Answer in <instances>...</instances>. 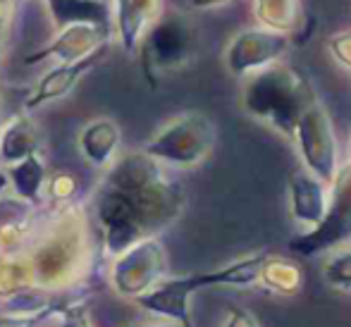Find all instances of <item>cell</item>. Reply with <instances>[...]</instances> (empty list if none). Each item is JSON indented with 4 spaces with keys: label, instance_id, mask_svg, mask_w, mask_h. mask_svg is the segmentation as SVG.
Here are the masks:
<instances>
[{
    "label": "cell",
    "instance_id": "cell-1",
    "mask_svg": "<svg viewBox=\"0 0 351 327\" xmlns=\"http://www.w3.org/2000/svg\"><path fill=\"white\" fill-rule=\"evenodd\" d=\"M184 206V186L167 175L165 165L143 151H130L103 170L86 208L101 251L115 258L136 241L175 225Z\"/></svg>",
    "mask_w": 351,
    "mask_h": 327
},
{
    "label": "cell",
    "instance_id": "cell-2",
    "mask_svg": "<svg viewBox=\"0 0 351 327\" xmlns=\"http://www.w3.org/2000/svg\"><path fill=\"white\" fill-rule=\"evenodd\" d=\"M51 208L53 210L38 220L22 256L29 263L34 284L53 294H65L91 277L98 232L88 208L82 203L72 201Z\"/></svg>",
    "mask_w": 351,
    "mask_h": 327
},
{
    "label": "cell",
    "instance_id": "cell-3",
    "mask_svg": "<svg viewBox=\"0 0 351 327\" xmlns=\"http://www.w3.org/2000/svg\"><path fill=\"white\" fill-rule=\"evenodd\" d=\"M318 101L315 86L304 72L287 62L254 72L241 84V108L249 117L294 138L301 115Z\"/></svg>",
    "mask_w": 351,
    "mask_h": 327
},
{
    "label": "cell",
    "instance_id": "cell-4",
    "mask_svg": "<svg viewBox=\"0 0 351 327\" xmlns=\"http://www.w3.org/2000/svg\"><path fill=\"white\" fill-rule=\"evenodd\" d=\"M268 251H258V254L244 256V258L230 263V265L220 267V270L208 272H191V275L182 277H165L158 287H153L148 294L139 296L134 301L141 311L156 315V318L177 320L182 325L191 323L189 313V301L196 291L208 289V287H251L261 282V270L268 258Z\"/></svg>",
    "mask_w": 351,
    "mask_h": 327
},
{
    "label": "cell",
    "instance_id": "cell-5",
    "mask_svg": "<svg viewBox=\"0 0 351 327\" xmlns=\"http://www.w3.org/2000/svg\"><path fill=\"white\" fill-rule=\"evenodd\" d=\"M199 27L182 10H162L143 34L136 58L148 86L156 88L160 77L186 67L199 56Z\"/></svg>",
    "mask_w": 351,
    "mask_h": 327
},
{
    "label": "cell",
    "instance_id": "cell-6",
    "mask_svg": "<svg viewBox=\"0 0 351 327\" xmlns=\"http://www.w3.org/2000/svg\"><path fill=\"white\" fill-rule=\"evenodd\" d=\"M215 141V122L201 110H186L162 122L156 134L141 146V151L165 167L194 170L210 158Z\"/></svg>",
    "mask_w": 351,
    "mask_h": 327
},
{
    "label": "cell",
    "instance_id": "cell-7",
    "mask_svg": "<svg viewBox=\"0 0 351 327\" xmlns=\"http://www.w3.org/2000/svg\"><path fill=\"white\" fill-rule=\"evenodd\" d=\"M167 251L158 237L132 244L120 256L110 258L108 284L120 299L136 301L167 277Z\"/></svg>",
    "mask_w": 351,
    "mask_h": 327
},
{
    "label": "cell",
    "instance_id": "cell-8",
    "mask_svg": "<svg viewBox=\"0 0 351 327\" xmlns=\"http://www.w3.org/2000/svg\"><path fill=\"white\" fill-rule=\"evenodd\" d=\"M351 241V162L339 167L330 184V208L325 220L315 230L301 232L289 241V249L299 256H318L335 251Z\"/></svg>",
    "mask_w": 351,
    "mask_h": 327
},
{
    "label": "cell",
    "instance_id": "cell-9",
    "mask_svg": "<svg viewBox=\"0 0 351 327\" xmlns=\"http://www.w3.org/2000/svg\"><path fill=\"white\" fill-rule=\"evenodd\" d=\"M291 141H294L304 167H308L323 182L332 184L342 165H339V146L332 120L320 98L301 115Z\"/></svg>",
    "mask_w": 351,
    "mask_h": 327
},
{
    "label": "cell",
    "instance_id": "cell-10",
    "mask_svg": "<svg viewBox=\"0 0 351 327\" xmlns=\"http://www.w3.org/2000/svg\"><path fill=\"white\" fill-rule=\"evenodd\" d=\"M294 46V36L265 27H249L237 32L225 48V67L232 77L246 79L249 74L275 65Z\"/></svg>",
    "mask_w": 351,
    "mask_h": 327
},
{
    "label": "cell",
    "instance_id": "cell-11",
    "mask_svg": "<svg viewBox=\"0 0 351 327\" xmlns=\"http://www.w3.org/2000/svg\"><path fill=\"white\" fill-rule=\"evenodd\" d=\"M115 36V29L110 27H93V24H74L56 34L51 43H46L38 51L29 53L24 58V65L58 60V62H77L93 56L96 51L110 48V38Z\"/></svg>",
    "mask_w": 351,
    "mask_h": 327
},
{
    "label": "cell",
    "instance_id": "cell-12",
    "mask_svg": "<svg viewBox=\"0 0 351 327\" xmlns=\"http://www.w3.org/2000/svg\"><path fill=\"white\" fill-rule=\"evenodd\" d=\"M287 191H289V217L294 225H299L304 232L315 230L328 215L330 184L301 165L287 180Z\"/></svg>",
    "mask_w": 351,
    "mask_h": 327
},
{
    "label": "cell",
    "instance_id": "cell-13",
    "mask_svg": "<svg viewBox=\"0 0 351 327\" xmlns=\"http://www.w3.org/2000/svg\"><path fill=\"white\" fill-rule=\"evenodd\" d=\"M106 53H108V48H103V51H96L93 56L84 58V60L60 62V65L51 67L27 91L24 103H22V110L32 112V110H36V108L46 106V103H53V101H60V98H65L67 93H72L74 88H77V84L82 82V79L103 60V56H106Z\"/></svg>",
    "mask_w": 351,
    "mask_h": 327
},
{
    "label": "cell",
    "instance_id": "cell-14",
    "mask_svg": "<svg viewBox=\"0 0 351 327\" xmlns=\"http://www.w3.org/2000/svg\"><path fill=\"white\" fill-rule=\"evenodd\" d=\"M36 208L19 196H0V258L24 254L38 225Z\"/></svg>",
    "mask_w": 351,
    "mask_h": 327
},
{
    "label": "cell",
    "instance_id": "cell-15",
    "mask_svg": "<svg viewBox=\"0 0 351 327\" xmlns=\"http://www.w3.org/2000/svg\"><path fill=\"white\" fill-rule=\"evenodd\" d=\"M110 5L117 43L125 53L136 56L143 34L165 10L162 0H110Z\"/></svg>",
    "mask_w": 351,
    "mask_h": 327
},
{
    "label": "cell",
    "instance_id": "cell-16",
    "mask_svg": "<svg viewBox=\"0 0 351 327\" xmlns=\"http://www.w3.org/2000/svg\"><path fill=\"white\" fill-rule=\"evenodd\" d=\"M122 143V130L112 117H96L79 132L77 146L82 158L96 170H108L117 160Z\"/></svg>",
    "mask_w": 351,
    "mask_h": 327
},
{
    "label": "cell",
    "instance_id": "cell-17",
    "mask_svg": "<svg viewBox=\"0 0 351 327\" xmlns=\"http://www.w3.org/2000/svg\"><path fill=\"white\" fill-rule=\"evenodd\" d=\"M43 148V136L36 122L29 117L27 110H19L0 127V165H14L38 156Z\"/></svg>",
    "mask_w": 351,
    "mask_h": 327
},
{
    "label": "cell",
    "instance_id": "cell-18",
    "mask_svg": "<svg viewBox=\"0 0 351 327\" xmlns=\"http://www.w3.org/2000/svg\"><path fill=\"white\" fill-rule=\"evenodd\" d=\"M56 32L74 24H93V27H112L110 0H43Z\"/></svg>",
    "mask_w": 351,
    "mask_h": 327
},
{
    "label": "cell",
    "instance_id": "cell-19",
    "mask_svg": "<svg viewBox=\"0 0 351 327\" xmlns=\"http://www.w3.org/2000/svg\"><path fill=\"white\" fill-rule=\"evenodd\" d=\"M5 175H8L12 194L19 196L22 201L32 203V206H41L46 201V184L51 175H48V167L43 162L41 153L27 158V160L14 162V165H8Z\"/></svg>",
    "mask_w": 351,
    "mask_h": 327
},
{
    "label": "cell",
    "instance_id": "cell-20",
    "mask_svg": "<svg viewBox=\"0 0 351 327\" xmlns=\"http://www.w3.org/2000/svg\"><path fill=\"white\" fill-rule=\"evenodd\" d=\"M258 27L294 36L304 22L301 0H251Z\"/></svg>",
    "mask_w": 351,
    "mask_h": 327
},
{
    "label": "cell",
    "instance_id": "cell-21",
    "mask_svg": "<svg viewBox=\"0 0 351 327\" xmlns=\"http://www.w3.org/2000/svg\"><path fill=\"white\" fill-rule=\"evenodd\" d=\"M261 284L280 296H296L304 287V270L285 256H268L261 270Z\"/></svg>",
    "mask_w": 351,
    "mask_h": 327
},
{
    "label": "cell",
    "instance_id": "cell-22",
    "mask_svg": "<svg viewBox=\"0 0 351 327\" xmlns=\"http://www.w3.org/2000/svg\"><path fill=\"white\" fill-rule=\"evenodd\" d=\"M27 287H36L27 258L22 254L0 258V299H8V296L17 294Z\"/></svg>",
    "mask_w": 351,
    "mask_h": 327
},
{
    "label": "cell",
    "instance_id": "cell-23",
    "mask_svg": "<svg viewBox=\"0 0 351 327\" xmlns=\"http://www.w3.org/2000/svg\"><path fill=\"white\" fill-rule=\"evenodd\" d=\"M323 277L335 289L351 291V249H335L323 263Z\"/></svg>",
    "mask_w": 351,
    "mask_h": 327
},
{
    "label": "cell",
    "instance_id": "cell-24",
    "mask_svg": "<svg viewBox=\"0 0 351 327\" xmlns=\"http://www.w3.org/2000/svg\"><path fill=\"white\" fill-rule=\"evenodd\" d=\"M62 304H65V301H56V304L48 306V308L22 311V313H17V311H5V313H0V327H46L48 320L62 308Z\"/></svg>",
    "mask_w": 351,
    "mask_h": 327
},
{
    "label": "cell",
    "instance_id": "cell-25",
    "mask_svg": "<svg viewBox=\"0 0 351 327\" xmlns=\"http://www.w3.org/2000/svg\"><path fill=\"white\" fill-rule=\"evenodd\" d=\"M79 189V182L72 172H53L48 177V184H46V201L51 206H65V203H72L74 196H77Z\"/></svg>",
    "mask_w": 351,
    "mask_h": 327
},
{
    "label": "cell",
    "instance_id": "cell-26",
    "mask_svg": "<svg viewBox=\"0 0 351 327\" xmlns=\"http://www.w3.org/2000/svg\"><path fill=\"white\" fill-rule=\"evenodd\" d=\"M56 327H96L88 315L86 301H65L60 308V313L56 315Z\"/></svg>",
    "mask_w": 351,
    "mask_h": 327
},
{
    "label": "cell",
    "instance_id": "cell-27",
    "mask_svg": "<svg viewBox=\"0 0 351 327\" xmlns=\"http://www.w3.org/2000/svg\"><path fill=\"white\" fill-rule=\"evenodd\" d=\"M328 51L339 67H344L351 72V29L335 32L332 36L328 38Z\"/></svg>",
    "mask_w": 351,
    "mask_h": 327
},
{
    "label": "cell",
    "instance_id": "cell-28",
    "mask_svg": "<svg viewBox=\"0 0 351 327\" xmlns=\"http://www.w3.org/2000/svg\"><path fill=\"white\" fill-rule=\"evenodd\" d=\"M22 0H0V62L5 58V48H8V38L12 32L14 24V14L19 10Z\"/></svg>",
    "mask_w": 351,
    "mask_h": 327
},
{
    "label": "cell",
    "instance_id": "cell-29",
    "mask_svg": "<svg viewBox=\"0 0 351 327\" xmlns=\"http://www.w3.org/2000/svg\"><path fill=\"white\" fill-rule=\"evenodd\" d=\"M222 327H261V323L256 320V315L249 308H241V306H232L227 308L225 315V325Z\"/></svg>",
    "mask_w": 351,
    "mask_h": 327
},
{
    "label": "cell",
    "instance_id": "cell-30",
    "mask_svg": "<svg viewBox=\"0 0 351 327\" xmlns=\"http://www.w3.org/2000/svg\"><path fill=\"white\" fill-rule=\"evenodd\" d=\"M17 112H19V110H12V108H10L8 91H5V88L0 86V127H3L5 122H8L12 115H17Z\"/></svg>",
    "mask_w": 351,
    "mask_h": 327
},
{
    "label": "cell",
    "instance_id": "cell-31",
    "mask_svg": "<svg viewBox=\"0 0 351 327\" xmlns=\"http://www.w3.org/2000/svg\"><path fill=\"white\" fill-rule=\"evenodd\" d=\"M122 327H189V325H182V323H177V320L158 318V320H141V323H127Z\"/></svg>",
    "mask_w": 351,
    "mask_h": 327
},
{
    "label": "cell",
    "instance_id": "cell-32",
    "mask_svg": "<svg viewBox=\"0 0 351 327\" xmlns=\"http://www.w3.org/2000/svg\"><path fill=\"white\" fill-rule=\"evenodd\" d=\"M189 3L199 10H208V8H222V5H230V3H234V0H189Z\"/></svg>",
    "mask_w": 351,
    "mask_h": 327
},
{
    "label": "cell",
    "instance_id": "cell-33",
    "mask_svg": "<svg viewBox=\"0 0 351 327\" xmlns=\"http://www.w3.org/2000/svg\"><path fill=\"white\" fill-rule=\"evenodd\" d=\"M10 189V182H8V175H5V170H0V196L5 194V191Z\"/></svg>",
    "mask_w": 351,
    "mask_h": 327
},
{
    "label": "cell",
    "instance_id": "cell-34",
    "mask_svg": "<svg viewBox=\"0 0 351 327\" xmlns=\"http://www.w3.org/2000/svg\"><path fill=\"white\" fill-rule=\"evenodd\" d=\"M347 162H351V141H349V160Z\"/></svg>",
    "mask_w": 351,
    "mask_h": 327
}]
</instances>
